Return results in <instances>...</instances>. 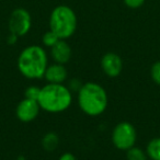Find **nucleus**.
Listing matches in <instances>:
<instances>
[{"label": "nucleus", "mask_w": 160, "mask_h": 160, "mask_svg": "<svg viewBox=\"0 0 160 160\" xmlns=\"http://www.w3.org/2000/svg\"><path fill=\"white\" fill-rule=\"evenodd\" d=\"M112 142L118 150L126 151L135 146L137 132L129 122H121L112 131Z\"/></svg>", "instance_id": "39448f33"}, {"label": "nucleus", "mask_w": 160, "mask_h": 160, "mask_svg": "<svg viewBox=\"0 0 160 160\" xmlns=\"http://www.w3.org/2000/svg\"><path fill=\"white\" fill-rule=\"evenodd\" d=\"M51 55L55 62L65 65L70 60L72 51L66 40H59L53 47H51Z\"/></svg>", "instance_id": "1a4fd4ad"}, {"label": "nucleus", "mask_w": 160, "mask_h": 160, "mask_svg": "<svg viewBox=\"0 0 160 160\" xmlns=\"http://www.w3.org/2000/svg\"><path fill=\"white\" fill-rule=\"evenodd\" d=\"M81 86H82V83H81V81H80V80L72 79V80H70V82H69L68 89L70 90L71 92H72V91L78 92L80 90V88H81Z\"/></svg>", "instance_id": "a211bd4d"}, {"label": "nucleus", "mask_w": 160, "mask_h": 160, "mask_svg": "<svg viewBox=\"0 0 160 160\" xmlns=\"http://www.w3.org/2000/svg\"><path fill=\"white\" fill-rule=\"evenodd\" d=\"M49 30L60 40H67L77 30V16L70 7L59 5L55 7L49 16Z\"/></svg>", "instance_id": "20e7f679"}, {"label": "nucleus", "mask_w": 160, "mask_h": 160, "mask_svg": "<svg viewBox=\"0 0 160 160\" xmlns=\"http://www.w3.org/2000/svg\"><path fill=\"white\" fill-rule=\"evenodd\" d=\"M41 107L38 101L24 98L19 102L16 109V115L19 121L23 123H30L38 116Z\"/></svg>", "instance_id": "0eeeda50"}, {"label": "nucleus", "mask_w": 160, "mask_h": 160, "mask_svg": "<svg viewBox=\"0 0 160 160\" xmlns=\"http://www.w3.org/2000/svg\"><path fill=\"white\" fill-rule=\"evenodd\" d=\"M146 153L151 160H160V137L153 138L148 142Z\"/></svg>", "instance_id": "f8f14e48"}, {"label": "nucleus", "mask_w": 160, "mask_h": 160, "mask_svg": "<svg viewBox=\"0 0 160 160\" xmlns=\"http://www.w3.org/2000/svg\"><path fill=\"white\" fill-rule=\"evenodd\" d=\"M41 110L48 113H62L72 102L71 91L62 83H47L41 88L38 100Z\"/></svg>", "instance_id": "f03ea898"}, {"label": "nucleus", "mask_w": 160, "mask_h": 160, "mask_svg": "<svg viewBox=\"0 0 160 160\" xmlns=\"http://www.w3.org/2000/svg\"><path fill=\"white\" fill-rule=\"evenodd\" d=\"M146 0H123L124 5L129 9H138L142 6H144Z\"/></svg>", "instance_id": "f3484780"}, {"label": "nucleus", "mask_w": 160, "mask_h": 160, "mask_svg": "<svg viewBox=\"0 0 160 160\" xmlns=\"http://www.w3.org/2000/svg\"><path fill=\"white\" fill-rule=\"evenodd\" d=\"M59 40H60V38H58V36L56 35L53 31H51V30H49V31H47V32H45V33L43 34V36H42L43 45H44V46H46V47H49V48H51V47H53Z\"/></svg>", "instance_id": "4468645a"}, {"label": "nucleus", "mask_w": 160, "mask_h": 160, "mask_svg": "<svg viewBox=\"0 0 160 160\" xmlns=\"http://www.w3.org/2000/svg\"><path fill=\"white\" fill-rule=\"evenodd\" d=\"M109 98L105 89L99 83L90 81L83 83L78 91L80 110L89 116L101 115L107 110Z\"/></svg>", "instance_id": "f257e3e1"}, {"label": "nucleus", "mask_w": 160, "mask_h": 160, "mask_svg": "<svg viewBox=\"0 0 160 160\" xmlns=\"http://www.w3.org/2000/svg\"><path fill=\"white\" fill-rule=\"evenodd\" d=\"M67 76L68 72L66 67L57 62L48 65L44 73V78L48 83H62L66 81Z\"/></svg>", "instance_id": "9d476101"}, {"label": "nucleus", "mask_w": 160, "mask_h": 160, "mask_svg": "<svg viewBox=\"0 0 160 160\" xmlns=\"http://www.w3.org/2000/svg\"><path fill=\"white\" fill-rule=\"evenodd\" d=\"M41 88L36 87V86H30L25 89L24 91V98L31 99V100H38V97H40Z\"/></svg>", "instance_id": "2eb2a0df"}, {"label": "nucleus", "mask_w": 160, "mask_h": 160, "mask_svg": "<svg viewBox=\"0 0 160 160\" xmlns=\"http://www.w3.org/2000/svg\"><path fill=\"white\" fill-rule=\"evenodd\" d=\"M58 160H77V159H76V157L71 152H65L60 156Z\"/></svg>", "instance_id": "6ab92c4d"}, {"label": "nucleus", "mask_w": 160, "mask_h": 160, "mask_svg": "<svg viewBox=\"0 0 160 160\" xmlns=\"http://www.w3.org/2000/svg\"><path fill=\"white\" fill-rule=\"evenodd\" d=\"M101 68L108 77L115 78L120 76L123 70V60L120 55L115 53H107L101 59Z\"/></svg>", "instance_id": "6e6552de"}, {"label": "nucleus", "mask_w": 160, "mask_h": 160, "mask_svg": "<svg viewBox=\"0 0 160 160\" xmlns=\"http://www.w3.org/2000/svg\"><path fill=\"white\" fill-rule=\"evenodd\" d=\"M47 66V54L42 46L30 45L18 57V69L28 79H41L44 77Z\"/></svg>", "instance_id": "7ed1b4c3"}, {"label": "nucleus", "mask_w": 160, "mask_h": 160, "mask_svg": "<svg viewBox=\"0 0 160 160\" xmlns=\"http://www.w3.org/2000/svg\"><path fill=\"white\" fill-rule=\"evenodd\" d=\"M32 27V18L30 12L24 8H16L11 12L8 21L10 33L16 34L18 38L27 35Z\"/></svg>", "instance_id": "423d86ee"}, {"label": "nucleus", "mask_w": 160, "mask_h": 160, "mask_svg": "<svg viewBox=\"0 0 160 160\" xmlns=\"http://www.w3.org/2000/svg\"><path fill=\"white\" fill-rule=\"evenodd\" d=\"M58 144H59V137L56 133L49 132V133L45 134L42 138V146L48 152L54 151L57 148Z\"/></svg>", "instance_id": "9b49d317"}, {"label": "nucleus", "mask_w": 160, "mask_h": 160, "mask_svg": "<svg viewBox=\"0 0 160 160\" xmlns=\"http://www.w3.org/2000/svg\"><path fill=\"white\" fill-rule=\"evenodd\" d=\"M126 159L127 160H148L146 151L138 147H132L128 150H126Z\"/></svg>", "instance_id": "ddd939ff"}, {"label": "nucleus", "mask_w": 160, "mask_h": 160, "mask_svg": "<svg viewBox=\"0 0 160 160\" xmlns=\"http://www.w3.org/2000/svg\"><path fill=\"white\" fill-rule=\"evenodd\" d=\"M18 38H19L16 35V34L10 33V35L7 38V43H8V44H10V45H13V44H16V43H17Z\"/></svg>", "instance_id": "aec40b11"}, {"label": "nucleus", "mask_w": 160, "mask_h": 160, "mask_svg": "<svg viewBox=\"0 0 160 160\" xmlns=\"http://www.w3.org/2000/svg\"><path fill=\"white\" fill-rule=\"evenodd\" d=\"M150 76H151V79L153 80V82H155L156 85L160 86V60L156 62L155 64L151 66Z\"/></svg>", "instance_id": "dca6fc26"}]
</instances>
